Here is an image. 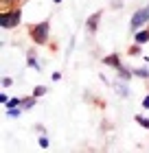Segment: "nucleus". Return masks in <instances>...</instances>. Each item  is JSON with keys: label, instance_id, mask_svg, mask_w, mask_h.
Returning a JSON list of instances; mask_svg holds the SVG:
<instances>
[{"label": "nucleus", "instance_id": "nucleus-14", "mask_svg": "<svg viewBox=\"0 0 149 153\" xmlns=\"http://www.w3.org/2000/svg\"><path fill=\"white\" fill-rule=\"evenodd\" d=\"M7 107H22V99H18V96H11L9 103L4 105V109H7Z\"/></svg>", "mask_w": 149, "mask_h": 153}, {"label": "nucleus", "instance_id": "nucleus-10", "mask_svg": "<svg viewBox=\"0 0 149 153\" xmlns=\"http://www.w3.org/2000/svg\"><path fill=\"white\" fill-rule=\"evenodd\" d=\"M116 74H118V79H123V81H130L132 76H134V70H127L125 66H121L118 70H116Z\"/></svg>", "mask_w": 149, "mask_h": 153}, {"label": "nucleus", "instance_id": "nucleus-16", "mask_svg": "<svg viewBox=\"0 0 149 153\" xmlns=\"http://www.w3.org/2000/svg\"><path fill=\"white\" fill-rule=\"evenodd\" d=\"M127 53H130L132 57H138V55H140V44H136V42H134V44L130 46V51H127Z\"/></svg>", "mask_w": 149, "mask_h": 153}, {"label": "nucleus", "instance_id": "nucleus-20", "mask_svg": "<svg viewBox=\"0 0 149 153\" xmlns=\"http://www.w3.org/2000/svg\"><path fill=\"white\" fill-rule=\"evenodd\" d=\"M140 105H143V109H149V92L143 96V101H140Z\"/></svg>", "mask_w": 149, "mask_h": 153}, {"label": "nucleus", "instance_id": "nucleus-1", "mask_svg": "<svg viewBox=\"0 0 149 153\" xmlns=\"http://www.w3.org/2000/svg\"><path fill=\"white\" fill-rule=\"evenodd\" d=\"M29 37L33 39L35 46H46L51 42V22L48 20H42V22H35L29 26Z\"/></svg>", "mask_w": 149, "mask_h": 153}, {"label": "nucleus", "instance_id": "nucleus-13", "mask_svg": "<svg viewBox=\"0 0 149 153\" xmlns=\"http://www.w3.org/2000/svg\"><path fill=\"white\" fill-rule=\"evenodd\" d=\"M22 114V107H7V116L9 118H20Z\"/></svg>", "mask_w": 149, "mask_h": 153}, {"label": "nucleus", "instance_id": "nucleus-15", "mask_svg": "<svg viewBox=\"0 0 149 153\" xmlns=\"http://www.w3.org/2000/svg\"><path fill=\"white\" fill-rule=\"evenodd\" d=\"M46 92H48V88H46V85H35V88H33V94L37 96V99H40V96H44Z\"/></svg>", "mask_w": 149, "mask_h": 153}, {"label": "nucleus", "instance_id": "nucleus-24", "mask_svg": "<svg viewBox=\"0 0 149 153\" xmlns=\"http://www.w3.org/2000/svg\"><path fill=\"white\" fill-rule=\"evenodd\" d=\"M53 2H55V4H61V2H64V0H53Z\"/></svg>", "mask_w": 149, "mask_h": 153}, {"label": "nucleus", "instance_id": "nucleus-17", "mask_svg": "<svg viewBox=\"0 0 149 153\" xmlns=\"http://www.w3.org/2000/svg\"><path fill=\"white\" fill-rule=\"evenodd\" d=\"M37 144H40L42 149H48V144H51V142H48V138H46V134H40V138H37Z\"/></svg>", "mask_w": 149, "mask_h": 153}, {"label": "nucleus", "instance_id": "nucleus-7", "mask_svg": "<svg viewBox=\"0 0 149 153\" xmlns=\"http://www.w3.org/2000/svg\"><path fill=\"white\" fill-rule=\"evenodd\" d=\"M134 42L140 44V46H145L147 42H149V26H143V29L134 31Z\"/></svg>", "mask_w": 149, "mask_h": 153}, {"label": "nucleus", "instance_id": "nucleus-12", "mask_svg": "<svg viewBox=\"0 0 149 153\" xmlns=\"http://www.w3.org/2000/svg\"><path fill=\"white\" fill-rule=\"evenodd\" d=\"M132 70H134V76H138V79H149L147 68H132Z\"/></svg>", "mask_w": 149, "mask_h": 153}, {"label": "nucleus", "instance_id": "nucleus-21", "mask_svg": "<svg viewBox=\"0 0 149 153\" xmlns=\"http://www.w3.org/2000/svg\"><path fill=\"white\" fill-rule=\"evenodd\" d=\"M9 99H11V96H7L4 92L0 94V103H2V105H7V103H9Z\"/></svg>", "mask_w": 149, "mask_h": 153}, {"label": "nucleus", "instance_id": "nucleus-25", "mask_svg": "<svg viewBox=\"0 0 149 153\" xmlns=\"http://www.w3.org/2000/svg\"><path fill=\"white\" fill-rule=\"evenodd\" d=\"M147 9H149V4H147Z\"/></svg>", "mask_w": 149, "mask_h": 153}, {"label": "nucleus", "instance_id": "nucleus-23", "mask_svg": "<svg viewBox=\"0 0 149 153\" xmlns=\"http://www.w3.org/2000/svg\"><path fill=\"white\" fill-rule=\"evenodd\" d=\"M112 7H114V9H121V7H123V2H121V0H116V2H112Z\"/></svg>", "mask_w": 149, "mask_h": 153}, {"label": "nucleus", "instance_id": "nucleus-2", "mask_svg": "<svg viewBox=\"0 0 149 153\" xmlns=\"http://www.w3.org/2000/svg\"><path fill=\"white\" fill-rule=\"evenodd\" d=\"M20 9L18 7H7V9H2V13H0V29L7 31V29H16V26L20 24Z\"/></svg>", "mask_w": 149, "mask_h": 153}, {"label": "nucleus", "instance_id": "nucleus-4", "mask_svg": "<svg viewBox=\"0 0 149 153\" xmlns=\"http://www.w3.org/2000/svg\"><path fill=\"white\" fill-rule=\"evenodd\" d=\"M101 16H103V11H94L92 16H88V20H86V33L88 35H94L97 33L99 22H101Z\"/></svg>", "mask_w": 149, "mask_h": 153}, {"label": "nucleus", "instance_id": "nucleus-6", "mask_svg": "<svg viewBox=\"0 0 149 153\" xmlns=\"http://www.w3.org/2000/svg\"><path fill=\"white\" fill-rule=\"evenodd\" d=\"M103 61V66H108V68H114V70H118L121 66H123V61H121V57L116 53H112V55H105V57L101 59Z\"/></svg>", "mask_w": 149, "mask_h": 153}, {"label": "nucleus", "instance_id": "nucleus-11", "mask_svg": "<svg viewBox=\"0 0 149 153\" xmlns=\"http://www.w3.org/2000/svg\"><path fill=\"white\" fill-rule=\"evenodd\" d=\"M134 120H136V123H138L143 129H147V131H149V118H147V116H143V114H136V116H134Z\"/></svg>", "mask_w": 149, "mask_h": 153}, {"label": "nucleus", "instance_id": "nucleus-5", "mask_svg": "<svg viewBox=\"0 0 149 153\" xmlns=\"http://www.w3.org/2000/svg\"><path fill=\"white\" fill-rule=\"evenodd\" d=\"M127 83H130V81H123V79H114V81L110 83V85H112V90H114V92H116L118 96H123V99H127V96L132 94V92H130V88H127Z\"/></svg>", "mask_w": 149, "mask_h": 153}, {"label": "nucleus", "instance_id": "nucleus-3", "mask_svg": "<svg viewBox=\"0 0 149 153\" xmlns=\"http://www.w3.org/2000/svg\"><path fill=\"white\" fill-rule=\"evenodd\" d=\"M147 22H149V9H147V7H143V9L134 11V16L130 18V31L143 29V26H147Z\"/></svg>", "mask_w": 149, "mask_h": 153}, {"label": "nucleus", "instance_id": "nucleus-22", "mask_svg": "<svg viewBox=\"0 0 149 153\" xmlns=\"http://www.w3.org/2000/svg\"><path fill=\"white\" fill-rule=\"evenodd\" d=\"M16 2H20V0H2V4H7V7H11V4H16Z\"/></svg>", "mask_w": 149, "mask_h": 153}, {"label": "nucleus", "instance_id": "nucleus-9", "mask_svg": "<svg viewBox=\"0 0 149 153\" xmlns=\"http://www.w3.org/2000/svg\"><path fill=\"white\" fill-rule=\"evenodd\" d=\"M35 103H37V96H35V94L24 96V99H22V109H24V112H26V109H33Z\"/></svg>", "mask_w": 149, "mask_h": 153}, {"label": "nucleus", "instance_id": "nucleus-8", "mask_svg": "<svg viewBox=\"0 0 149 153\" xmlns=\"http://www.w3.org/2000/svg\"><path fill=\"white\" fill-rule=\"evenodd\" d=\"M26 66L33 68V70H37V72L42 70V64L35 59V51H29V53H26Z\"/></svg>", "mask_w": 149, "mask_h": 153}, {"label": "nucleus", "instance_id": "nucleus-18", "mask_svg": "<svg viewBox=\"0 0 149 153\" xmlns=\"http://www.w3.org/2000/svg\"><path fill=\"white\" fill-rule=\"evenodd\" d=\"M0 85H2V88H11V85H13V79H11V76H2Z\"/></svg>", "mask_w": 149, "mask_h": 153}, {"label": "nucleus", "instance_id": "nucleus-19", "mask_svg": "<svg viewBox=\"0 0 149 153\" xmlns=\"http://www.w3.org/2000/svg\"><path fill=\"white\" fill-rule=\"evenodd\" d=\"M51 81H53V83H57V81H61V72H59V70H55V72L51 74Z\"/></svg>", "mask_w": 149, "mask_h": 153}]
</instances>
